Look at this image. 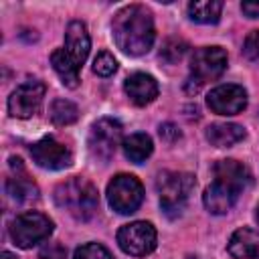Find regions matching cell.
<instances>
[{
    "label": "cell",
    "instance_id": "obj_26",
    "mask_svg": "<svg viewBox=\"0 0 259 259\" xmlns=\"http://www.w3.org/2000/svg\"><path fill=\"white\" fill-rule=\"evenodd\" d=\"M243 53L251 63L259 65V30H253L247 34V38L243 42Z\"/></svg>",
    "mask_w": 259,
    "mask_h": 259
},
{
    "label": "cell",
    "instance_id": "obj_29",
    "mask_svg": "<svg viewBox=\"0 0 259 259\" xmlns=\"http://www.w3.org/2000/svg\"><path fill=\"white\" fill-rule=\"evenodd\" d=\"M241 8L249 18H259V2H243Z\"/></svg>",
    "mask_w": 259,
    "mask_h": 259
},
{
    "label": "cell",
    "instance_id": "obj_1",
    "mask_svg": "<svg viewBox=\"0 0 259 259\" xmlns=\"http://www.w3.org/2000/svg\"><path fill=\"white\" fill-rule=\"evenodd\" d=\"M111 28L117 49H121L125 55H146L154 45V20L150 10L142 4H130L121 8L113 18Z\"/></svg>",
    "mask_w": 259,
    "mask_h": 259
},
{
    "label": "cell",
    "instance_id": "obj_24",
    "mask_svg": "<svg viewBox=\"0 0 259 259\" xmlns=\"http://www.w3.org/2000/svg\"><path fill=\"white\" fill-rule=\"evenodd\" d=\"M73 259H113V257H111V253L103 245H99V243H87V245H81L75 251Z\"/></svg>",
    "mask_w": 259,
    "mask_h": 259
},
{
    "label": "cell",
    "instance_id": "obj_3",
    "mask_svg": "<svg viewBox=\"0 0 259 259\" xmlns=\"http://www.w3.org/2000/svg\"><path fill=\"white\" fill-rule=\"evenodd\" d=\"M194 188V176L188 172H162L156 180L160 204L168 217H178Z\"/></svg>",
    "mask_w": 259,
    "mask_h": 259
},
{
    "label": "cell",
    "instance_id": "obj_2",
    "mask_svg": "<svg viewBox=\"0 0 259 259\" xmlns=\"http://www.w3.org/2000/svg\"><path fill=\"white\" fill-rule=\"evenodd\" d=\"M55 202L59 208L67 210L73 219L89 221L97 210L99 194L89 180L73 176L55 188Z\"/></svg>",
    "mask_w": 259,
    "mask_h": 259
},
{
    "label": "cell",
    "instance_id": "obj_19",
    "mask_svg": "<svg viewBox=\"0 0 259 259\" xmlns=\"http://www.w3.org/2000/svg\"><path fill=\"white\" fill-rule=\"evenodd\" d=\"M51 65H53L55 73L61 77L65 87L75 89L79 85V67L73 63V59L67 55L65 49H55L51 53Z\"/></svg>",
    "mask_w": 259,
    "mask_h": 259
},
{
    "label": "cell",
    "instance_id": "obj_14",
    "mask_svg": "<svg viewBox=\"0 0 259 259\" xmlns=\"http://www.w3.org/2000/svg\"><path fill=\"white\" fill-rule=\"evenodd\" d=\"M89 49H91V40H89L87 26L81 20L69 22V26L65 30V51L77 67H81L85 63V59L89 55Z\"/></svg>",
    "mask_w": 259,
    "mask_h": 259
},
{
    "label": "cell",
    "instance_id": "obj_11",
    "mask_svg": "<svg viewBox=\"0 0 259 259\" xmlns=\"http://www.w3.org/2000/svg\"><path fill=\"white\" fill-rule=\"evenodd\" d=\"M30 156L40 168H47V170H63V168H69L73 162L71 150L65 144L57 142L55 138H42L34 142L30 146Z\"/></svg>",
    "mask_w": 259,
    "mask_h": 259
},
{
    "label": "cell",
    "instance_id": "obj_9",
    "mask_svg": "<svg viewBox=\"0 0 259 259\" xmlns=\"http://www.w3.org/2000/svg\"><path fill=\"white\" fill-rule=\"evenodd\" d=\"M227 69V53L221 47H202L190 59V77L198 83L221 77Z\"/></svg>",
    "mask_w": 259,
    "mask_h": 259
},
{
    "label": "cell",
    "instance_id": "obj_17",
    "mask_svg": "<svg viewBox=\"0 0 259 259\" xmlns=\"http://www.w3.org/2000/svg\"><path fill=\"white\" fill-rule=\"evenodd\" d=\"M245 127L239 123H231V121H221V123H212L206 130V140L217 146V148H231L239 142L245 140Z\"/></svg>",
    "mask_w": 259,
    "mask_h": 259
},
{
    "label": "cell",
    "instance_id": "obj_10",
    "mask_svg": "<svg viewBox=\"0 0 259 259\" xmlns=\"http://www.w3.org/2000/svg\"><path fill=\"white\" fill-rule=\"evenodd\" d=\"M206 105L210 111L219 115H237L247 107V91L241 85L227 83L210 89L206 97Z\"/></svg>",
    "mask_w": 259,
    "mask_h": 259
},
{
    "label": "cell",
    "instance_id": "obj_21",
    "mask_svg": "<svg viewBox=\"0 0 259 259\" xmlns=\"http://www.w3.org/2000/svg\"><path fill=\"white\" fill-rule=\"evenodd\" d=\"M223 12V2L221 0H202V2H190L188 4V16L194 22L200 24H214L219 22Z\"/></svg>",
    "mask_w": 259,
    "mask_h": 259
},
{
    "label": "cell",
    "instance_id": "obj_13",
    "mask_svg": "<svg viewBox=\"0 0 259 259\" xmlns=\"http://www.w3.org/2000/svg\"><path fill=\"white\" fill-rule=\"evenodd\" d=\"M10 166L16 170V174H12L8 180H6V194L14 200V202H30V200H36L38 198V188L36 184L26 176L24 172V166H22V160L20 158H12L10 160Z\"/></svg>",
    "mask_w": 259,
    "mask_h": 259
},
{
    "label": "cell",
    "instance_id": "obj_6",
    "mask_svg": "<svg viewBox=\"0 0 259 259\" xmlns=\"http://www.w3.org/2000/svg\"><path fill=\"white\" fill-rule=\"evenodd\" d=\"M156 229L146 221L123 225L117 231V243L123 253L132 257H146L156 249Z\"/></svg>",
    "mask_w": 259,
    "mask_h": 259
},
{
    "label": "cell",
    "instance_id": "obj_23",
    "mask_svg": "<svg viewBox=\"0 0 259 259\" xmlns=\"http://www.w3.org/2000/svg\"><path fill=\"white\" fill-rule=\"evenodd\" d=\"M188 51V45L182 38H168L160 49V59L166 63H178Z\"/></svg>",
    "mask_w": 259,
    "mask_h": 259
},
{
    "label": "cell",
    "instance_id": "obj_4",
    "mask_svg": "<svg viewBox=\"0 0 259 259\" xmlns=\"http://www.w3.org/2000/svg\"><path fill=\"white\" fill-rule=\"evenodd\" d=\"M53 233V221L36 210H26L20 212L12 223H10V237L16 247L20 249H30L36 243L49 239Z\"/></svg>",
    "mask_w": 259,
    "mask_h": 259
},
{
    "label": "cell",
    "instance_id": "obj_30",
    "mask_svg": "<svg viewBox=\"0 0 259 259\" xmlns=\"http://www.w3.org/2000/svg\"><path fill=\"white\" fill-rule=\"evenodd\" d=\"M200 87H202V83H198V81H196V79H192V77H188V81H186V85H184L186 93H190V95L198 93V91H200Z\"/></svg>",
    "mask_w": 259,
    "mask_h": 259
},
{
    "label": "cell",
    "instance_id": "obj_18",
    "mask_svg": "<svg viewBox=\"0 0 259 259\" xmlns=\"http://www.w3.org/2000/svg\"><path fill=\"white\" fill-rule=\"evenodd\" d=\"M214 178L225 180L229 184H235L237 188L245 190L251 184V172L247 170L245 164L237 162V160H219L212 168Z\"/></svg>",
    "mask_w": 259,
    "mask_h": 259
},
{
    "label": "cell",
    "instance_id": "obj_31",
    "mask_svg": "<svg viewBox=\"0 0 259 259\" xmlns=\"http://www.w3.org/2000/svg\"><path fill=\"white\" fill-rule=\"evenodd\" d=\"M0 259H16V255H12V253H8V251H4V253L0 255Z\"/></svg>",
    "mask_w": 259,
    "mask_h": 259
},
{
    "label": "cell",
    "instance_id": "obj_25",
    "mask_svg": "<svg viewBox=\"0 0 259 259\" xmlns=\"http://www.w3.org/2000/svg\"><path fill=\"white\" fill-rule=\"evenodd\" d=\"M115 69H117V61H115L113 55L107 53V51H101V53L95 57V61H93V71H95L99 77H109V75L115 73Z\"/></svg>",
    "mask_w": 259,
    "mask_h": 259
},
{
    "label": "cell",
    "instance_id": "obj_27",
    "mask_svg": "<svg viewBox=\"0 0 259 259\" xmlns=\"http://www.w3.org/2000/svg\"><path fill=\"white\" fill-rule=\"evenodd\" d=\"M38 257H40V259H65V257H67V249H65V245H61L59 241H51V243H47V245L40 249Z\"/></svg>",
    "mask_w": 259,
    "mask_h": 259
},
{
    "label": "cell",
    "instance_id": "obj_12",
    "mask_svg": "<svg viewBox=\"0 0 259 259\" xmlns=\"http://www.w3.org/2000/svg\"><path fill=\"white\" fill-rule=\"evenodd\" d=\"M239 194H241V188H237L235 184H229L225 180L214 178L212 184L206 186V190L202 194V202H204V208L208 212L225 214L235 206Z\"/></svg>",
    "mask_w": 259,
    "mask_h": 259
},
{
    "label": "cell",
    "instance_id": "obj_28",
    "mask_svg": "<svg viewBox=\"0 0 259 259\" xmlns=\"http://www.w3.org/2000/svg\"><path fill=\"white\" fill-rule=\"evenodd\" d=\"M160 138L166 142H176L180 138V130L174 123H162L160 125Z\"/></svg>",
    "mask_w": 259,
    "mask_h": 259
},
{
    "label": "cell",
    "instance_id": "obj_20",
    "mask_svg": "<svg viewBox=\"0 0 259 259\" xmlns=\"http://www.w3.org/2000/svg\"><path fill=\"white\" fill-rule=\"evenodd\" d=\"M123 154L130 162L134 164H142L146 158H150V154L154 152V144L152 138L146 134H132L123 140Z\"/></svg>",
    "mask_w": 259,
    "mask_h": 259
},
{
    "label": "cell",
    "instance_id": "obj_32",
    "mask_svg": "<svg viewBox=\"0 0 259 259\" xmlns=\"http://www.w3.org/2000/svg\"><path fill=\"white\" fill-rule=\"evenodd\" d=\"M255 219H257V223H259V204H257V208H255Z\"/></svg>",
    "mask_w": 259,
    "mask_h": 259
},
{
    "label": "cell",
    "instance_id": "obj_7",
    "mask_svg": "<svg viewBox=\"0 0 259 259\" xmlns=\"http://www.w3.org/2000/svg\"><path fill=\"white\" fill-rule=\"evenodd\" d=\"M45 83L38 79H28L24 83H20L8 97V111L12 117H30L34 115L40 105H42V97H45Z\"/></svg>",
    "mask_w": 259,
    "mask_h": 259
},
{
    "label": "cell",
    "instance_id": "obj_16",
    "mask_svg": "<svg viewBox=\"0 0 259 259\" xmlns=\"http://www.w3.org/2000/svg\"><path fill=\"white\" fill-rule=\"evenodd\" d=\"M227 249L233 259H255L259 255V233L249 227H241L231 235Z\"/></svg>",
    "mask_w": 259,
    "mask_h": 259
},
{
    "label": "cell",
    "instance_id": "obj_8",
    "mask_svg": "<svg viewBox=\"0 0 259 259\" xmlns=\"http://www.w3.org/2000/svg\"><path fill=\"white\" fill-rule=\"evenodd\" d=\"M121 142V123L113 117H101L91 125L89 150L99 160H109Z\"/></svg>",
    "mask_w": 259,
    "mask_h": 259
},
{
    "label": "cell",
    "instance_id": "obj_15",
    "mask_svg": "<svg viewBox=\"0 0 259 259\" xmlns=\"http://www.w3.org/2000/svg\"><path fill=\"white\" fill-rule=\"evenodd\" d=\"M123 89L127 93V97L132 99V103L136 105H148L158 97V83L152 75L148 73H134L125 79Z\"/></svg>",
    "mask_w": 259,
    "mask_h": 259
},
{
    "label": "cell",
    "instance_id": "obj_22",
    "mask_svg": "<svg viewBox=\"0 0 259 259\" xmlns=\"http://www.w3.org/2000/svg\"><path fill=\"white\" fill-rule=\"evenodd\" d=\"M79 117V109L73 101L69 99H55L51 105V119L55 125H69L73 121H77Z\"/></svg>",
    "mask_w": 259,
    "mask_h": 259
},
{
    "label": "cell",
    "instance_id": "obj_5",
    "mask_svg": "<svg viewBox=\"0 0 259 259\" xmlns=\"http://www.w3.org/2000/svg\"><path fill=\"white\" fill-rule=\"evenodd\" d=\"M107 202L119 214H132L144 202V186L132 174H117L107 184Z\"/></svg>",
    "mask_w": 259,
    "mask_h": 259
}]
</instances>
